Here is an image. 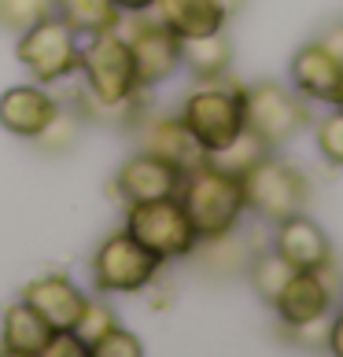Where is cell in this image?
<instances>
[{"label":"cell","instance_id":"cell-1","mask_svg":"<svg viewBox=\"0 0 343 357\" xmlns=\"http://www.w3.org/2000/svg\"><path fill=\"white\" fill-rule=\"evenodd\" d=\"M177 199L189 214L192 229L200 240H214V236H226L233 232L244 218V188H240V177L233 174H221L210 162H200L192 169H184L181 177V188H177Z\"/></svg>","mask_w":343,"mask_h":357},{"label":"cell","instance_id":"cell-2","mask_svg":"<svg viewBox=\"0 0 343 357\" xmlns=\"http://www.w3.org/2000/svg\"><path fill=\"white\" fill-rule=\"evenodd\" d=\"M78 70L85 74L89 96L100 107H126L140 89L133 52H129V41L118 30L89 33V41L82 45V56H78Z\"/></svg>","mask_w":343,"mask_h":357},{"label":"cell","instance_id":"cell-3","mask_svg":"<svg viewBox=\"0 0 343 357\" xmlns=\"http://www.w3.org/2000/svg\"><path fill=\"white\" fill-rule=\"evenodd\" d=\"M240 103H244V129H251L270 151L288 144V140H295L310 126L307 96H299L295 89H288L281 82L244 85Z\"/></svg>","mask_w":343,"mask_h":357},{"label":"cell","instance_id":"cell-4","mask_svg":"<svg viewBox=\"0 0 343 357\" xmlns=\"http://www.w3.org/2000/svg\"><path fill=\"white\" fill-rule=\"evenodd\" d=\"M181 122L192 133V140L200 144L203 155L221 151L226 144H233L244 133V103H240V89L218 85V82H203L200 89H192L181 103Z\"/></svg>","mask_w":343,"mask_h":357},{"label":"cell","instance_id":"cell-5","mask_svg":"<svg viewBox=\"0 0 343 357\" xmlns=\"http://www.w3.org/2000/svg\"><path fill=\"white\" fill-rule=\"evenodd\" d=\"M244 188V206L255 210L266 221H284L292 214H302L310 199V181L302 169H295L284 158H258V162L240 177Z\"/></svg>","mask_w":343,"mask_h":357},{"label":"cell","instance_id":"cell-6","mask_svg":"<svg viewBox=\"0 0 343 357\" xmlns=\"http://www.w3.org/2000/svg\"><path fill=\"white\" fill-rule=\"evenodd\" d=\"M126 232L159 255L163 261L170 258H189L200 247L189 214L177 195H163V199H144V203H126Z\"/></svg>","mask_w":343,"mask_h":357},{"label":"cell","instance_id":"cell-7","mask_svg":"<svg viewBox=\"0 0 343 357\" xmlns=\"http://www.w3.org/2000/svg\"><path fill=\"white\" fill-rule=\"evenodd\" d=\"M78 56H82L78 33L59 15H45L34 26H26L19 33V45H15V59L22 63L26 74H30L37 85H52V82H59V77L74 74Z\"/></svg>","mask_w":343,"mask_h":357},{"label":"cell","instance_id":"cell-8","mask_svg":"<svg viewBox=\"0 0 343 357\" xmlns=\"http://www.w3.org/2000/svg\"><path fill=\"white\" fill-rule=\"evenodd\" d=\"M163 269V258L152 255L137 236H129L126 229L111 232L108 240L100 243L96 258H92V280H96L100 291H144L155 273Z\"/></svg>","mask_w":343,"mask_h":357},{"label":"cell","instance_id":"cell-9","mask_svg":"<svg viewBox=\"0 0 343 357\" xmlns=\"http://www.w3.org/2000/svg\"><path fill=\"white\" fill-rule=\"evenodd\" d=\"M129 52H133V67H137V85L152 89L163 85L177 74L181 67V37L174 30L155 19V22H137V30L126 37Z\"/></svg>","mask_w":343,"mask_h":357},{"label":"cell","instance_id":"cell-10","mask_svg":"<svg viewBox=\"0 0 343 357\" xmlns=\"http://www.w3.org/2000/svg\"><path fill=\"white\" fill-rule=\"evenodd\" d=\"M56 114L59 100L45 85H11L0 92V126L19 140H41Z\"/></svg>","mask_w":343,"mask_h":357},{"label":"cell","instance_id":"cell-11","mask_svg":"<svg viewBox=\"0 0 343 357\" xmlns=\"http://www.w3.org/2000/svg\"><path fill=\"white\" fill-rule=\"evenodd\" d=\"M273 310L281 317L284 328L295 324H310L318 317L333 313V280H328V266L325 269H295L292 280L281 287V295L273 298Z\"/></svg>","mask_w":343,"mask_h":357},{"label":"cell","instance_id":"cell-12","mask_svg":"<svg viewBox=\"0 0 343 357\" xmlns=\"http://www.w3.org/2000/svg\"><path fill=\"white\" fill-rule=\"evenodd\" d=\"M184 169L166 162L159 155L137 151L129 155L115 174V192L122 195L126 203H144V199H163V195H177Z\"/></svg>","mask_w":343,"mask_h":357},{"label":"cell","instance_id":"cell-13","mask_svg":"<svg viewBox=\"0 0 343 357\" xmlns=\"http://www.w3.org/2000/svg\"><path fill=\"white\" fill-rule=\"evenodd\" d=\"M22 302L41 317L52 332H67V328L78 324V317H82L89 298L71 284V276L48 273V276H37V280H30L22 287Z\"/></svg>","mask_w":343,"mask_h":357},{"label":"cell","instance_id":"cell-14","mask_svg":"<svg viewBox=\"0 0 343 357\" xmlns=\"http://www.w3.org/2000/svg\"><path fill=\"white\" fill-rule=\"evenodd\" d=\"M273 250L281 255L292 269H325L333 266V240L321 232L318 221H310L307 214H292L284 221H277Z\"/></svg>","mask_w":343,"mask_h":357},{"label":"cell","instance_id":"cell-15","mask_svg":"<svg viewBox=\"0 0 343 357\" xmlns=\"http://www.w3.org/2000/svg\"><path fill=\"white\" fill-rule=\"evenodd\" d=\"M137 144H140V151L159 155L181 169H192L203 162L200 144L192 140V133L184 129L181 118H152V122H144L137 129Z\"/></svg>","mask_w":343,"mask_h":357},{"label":"cell","instance_id":"cell-16","mask_svg":"<svg viewBox=\"0 0 343 357\" xmlns=\"http://www.w3.org/2000/svg\"><path fill=\"white\" fill-rule=\"evenodd\" d=\"M340 70H343V63L336 56H328L318 41H307L292 56V89L307 100H333Z\"/></svg>","mask_w":343,"mask_h":357},{"label":"cell","instance_id":"cell-17","mask_svg":"<svg viewBox=\"0 0 343 357\" xmlns=\"http://www.w3.org/2000/svg\"><path fill=\"white\" fill-rule=\"evenodd\" d=\"M152 8H155V19L166 30H174L177 37L214 33V30H226V22H229L218 0H155Z\"/></svg>","mask_w":343,"mask_h":357},{"label":"cell","instance_id":"cell-18","mask_svg":"<svg viewBox=\"0 0 343 357\" xmlns=\"http://www.w3.org/2000/svg\"><path fill=\"white\" fill-rule=\"evenodd\" d=\"M48 335H52V328L22 298L15 306H8L4 317H0V354H8V357H41Z\"/></svg>","mask_w":343,"mask_h":357},{"label":"cell","instance_id":"cell-19","mask_svg":"<svg viewBox=\"0 0 343 357\" xmlns=\"http://www.w3.org/2000/svg\"><path fill=\"white\" fill-rule=\"evenodd\" d=\"M233 63V45L226 30H214V33H200V37H181V67H189L192 77L200 82H218L226 77Z\"/></svg>","mask_w":343,"mask_h":357},{"label":"cell","instance_id":"cell-20","mask_svg":"<svg viewBox=\"0 0 343 357\" xmlns=\"http://www.w3.org/2000/svg\"><path fill=\"white\" fill-rule=\"evenodd\" d=\"M52 15H59L78 37L118 30V22H122L115 0H52Z\"/></svg>","mask_w":343,"mask_h":357},{"label":"cell","instance_id":"cell-21","mask_svg":"<svg viewBox=\"0 0 343 357\" xmlns=\"http://www.w3.org/2000/svg\"><path fill=\"white\" fill-rule=\"evenodd\" d=\"M292 266L277 255V250H258V255H251V261H247V280H251L255 287V295L262 302H270L273 306V298L281 295V287L292 280Z\"/></svg>","mask_w":343,"mask_h":357},{"label":"cell","instance_id":"cell-22","mask_svg":"<svg viewBox=\"0 0 343 357\" xmlns=\"http://www.w3.org/2000/svg\"><path fill=\"white\" fill-rule=\"evenodd\" d=\"M270 155V148L262 144L251 129H244L240 137H236L233 144H226L221 151H214V155H203V162H210L214 169H221V174H233V177H244L247 169H251L258 158H266Z\"/></svg>","mask_w":343,"mask_h":357},{"label":"cell","instance_id":"cell-23","mask_svg":"<svg viewBox=\"0 0 343 357\" xmlns=\"http://www.w3.org/2000/svg\"><path fill=\"white\" fill-rule=\"evenodd\" d=\"M203 243H207L203 247V266L221 273V276L240 273V269H247V261H251V247H247V240L236 236V229L226 232V236H214V240H203Z\"/></svg>","mask_w":343,"mask_h":357},{"label":"cell","instance_id":"cell-24","mask_svg":"<svg viewBox=\"0 0 343 357\" xmlns=\"http://www.w3.org/2000/svg\"><path fill=\"white\" fill-rule=\"evenodd\" d=\"M45 15H52V0H0V30L8 33H22Z\"/></svg>","mask_w":343,"mask_h":357},{"label":"cell","instance_id":"cell-25","mask_svg":"<svg viewBox=\"0 0 343 357\" xmlns=\"http://www.w3.org/2000/svg\"><path fill=\"white\" fill-rule=\"evenodd\" d=\"M115 324H118V321H115V310L108 306V302L89 298L85 310H82V317H78V324H74V335L82 339L85 347H92V342H96L100 335H108Z\"/></svg>","mask_w":343,"mask_h":357},{"label":"cell","instance_id":"cell-26","mask_svg":"<svg viewBox=\"0 0 343 357\" xmlns=\"http://www.w3.org/2000/svg\"><path fill=\"white\" fill-rule=\"evenodd\" d=\"M140 354H144V342L129 328H118V324L89 347V357H140Z\"/></svg>","mask_w":343,"mask_h":357},{"label":"cell","instance_id":"cell-27","mask_svg":"<svg viewBox=\"0 0 343 357\" xmlns=\"http://www.w3.org/2000/svg\"><path fill=\"white\" fill-rule=\"evenodd\" d=\"M314 137H318V151L328 166H343V111H333L325 114L318 129H314Z\"/></svg>","mask_w":343,"mask_h":357},{"label":"cell","instance_id":"cell-28","mask_svg":"<svg viewBox=\"0 0 343 357\" xmlns=\"http://www.w3.org/2000/svg\"><path fill=\"white\" fill-rule=\"evenodd\" d=\"M82 354H89V347L74 335V328H67V332H52L45 350H41V357H82Z\"/></svg>","mask_w":343,"mask_h":357},{"label":"cell","instance_id":"cell-29","mask_svg":"<svg viewBox=\"0 0 343 357\" xmlns=\"http://www.w3.org/2000/svg\"><path fill=\"white\" fill-rule=\"evenodd\" d=\"M318 45L328 52V56H336V59L343 63V19L325 26V30H321V37H318Z\"/></svg>","mask_w":343,"mask_h":357},{"label":"cell","instance_id":"cell-30","mask_svg":"<svg viewBox=\"0 0 343 357\" xmlns=\"http://www.w3.org/2000/svg\"><path fill=\"white\" fill-rule=\"evenodd\" d=\"M325 350L343 357V310L336 317H328V335H325Z\"/></svg>","mask_w":343,"mask_h":357},{"label":"cell","instance_id":"cell-31","mask_svg":"<svg viewBox=\"0 0 343 357\" xmlns=\"http://www.w3.org/2000/svg\"><path fill=\"white\" fill-rule=\"evenodd\" d=\"M115 4H118V11H133L137 15V11H152L155 0H115Z\"/></svg>","mask_w":343,"mask_h":357},{"label":"cell","instance_id":"cell-32","mask_svg":"<svg viewBox=\"0 0 343 357\" xmlns=\"http://www.w3.org/2000/svg\"><path fill=\"white\" fill-rule=\"evenodd\" d=\"M328 103H333L336 111H343V70H340V82H336V89H333V100H328Z\"/></svg>","mask_w":343,"mask_h":357},{"label":"cell","instance_id":"cell-33","mask_svg":"<svg viewBox=\"0 0 343 357\" xmlns=\"http://www.w3.org/2000/svg\"><path fill=\"white\" fill-rule=\"evenodd\" d=\"M218 4H221V11H226V15L233 19V15H236V11H240V8H244V0H218Z\"/></svg>","mask_w":343,"mask_h":357}]
</instances>
